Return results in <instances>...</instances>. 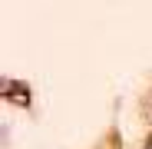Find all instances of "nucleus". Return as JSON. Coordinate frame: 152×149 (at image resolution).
I'll list each match as a JSON object with an SVG mask.
<instances>
[{
  "label": "nucleus",
  "mask_w": 152,
  "mask_h": 149,
  "mask_svg": "<svg viewBox=\"0 0 152 149\" xmlns=\"http://www.w3.org/2000/svg\"><path fill=\"white\" fill-rule=\"evenodd\" d=\"M4 96H7V99L17 96L20 106H30V93H27V86H23V83H10V80H7V83H4Z\"/></svg>",
  "instance_id": "obj_1"
},
{
  "label": "nucleus",
  "mask_w": 152,
  "mask_h": 149,
  "mask_svg": "<svg viewBox=\"0 0 152 149\" xmlns=\"http://www.w3.org/2000/svg\"><path fill=\"white\" fill-rule=\"evenodd\" d=\"M149 119H152V99H149Z\"/></svg>",
  "instance_id": "obj_2"
},
{
  "label": "nucleus",
  "mask_w": 152,
  "mask_h": 149,
  "mask_svg": "<svg viewBox=\"0 0 152 149\" xmlns=\"http://www.w3.org/2000/svg\"><path fill=\"white\" fill-rule=\"evenodd\" d=\"M145 149H152V136H149V142H145Z\"/></svg>",
  "instance_id": "obj_3"
}]
</instances>
